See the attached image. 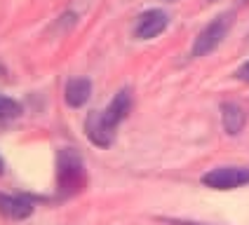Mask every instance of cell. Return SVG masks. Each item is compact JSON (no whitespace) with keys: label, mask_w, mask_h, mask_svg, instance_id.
<instances>
[{"label":"cell","mask_w":249,"mask_h":225,"mask_svg":"<svg viewBox=\"0 0 249 225\" xmlns=\"http://www.w3.org/2000/svg\"><path fill=\"white\" fill-rule=\"evenodd\" d=\"M231 28H233V12H221L219 16H214L207 26L195 35L193 47H191V56L200 59V56L212 54L223 42V38L228 35Z\"/></svg>","instance_id":"cell-2"},{"label":"cell","mask_w":249,"mask_h":225,"mask_svg":"<svg viewBox=\"0 0 249 225\" xmlns=\"http://www.w3.org/2000/svg\"><path fill=\"white\" fill-rule=\"evenodd\" d=\"M221 125H223V131L231 134V136H237L245 129L247 112H245V108L237 101H223L221 103Z\"/></svg>","instance_id":"cell-8"},{"label":"cell","mask_w":249,"mask_h":225,"mask_svg":"<svg viewBox=\"0 0 249 225\" xmlns=\"http://www.w3.org/2000/svg\"><path fill=\"white\" fill-rule=\"evenodd\" d=\"M202 185L212 190H237L249 185V167H216L202 174Z\"/></svg>","instance_id":"cell-3"},{"label":"cell","mask_w":249,"mask_h":225,"mask_svg":"<svg viewBox=\"0 0 249 225\" xmlns=\"http://www.w3.org/2000/svg\"><path fill=\"white\" fill-rule=\"evenodd\" d=\"M235 78L240 80V82H247L249 84V61H245V64L235 70Z\"/></svg>","instance_id":"cell-11"},{"label":"cell","mask_w":249,"mask_h":225,"mask_svg":"<svg viewBox=\"0 0 249 225\" xmlns=\"http://www.w3.org/2000/svg\"><path fill=\"white\" fill-rule=\"evenodd\" d=\"M87 183V171L75 148H61L56 153V190L59 195H78Z\"/></svg>","instance_id":"cell-1"},{"label":"cell","mask_w":249,"mask_h":225,"mask_svg":"<svg viewBox=\"0 0 249 225\" xmlns=\"http://www.w3.org/2000/svg\"><path fill=\"white\" fill-rule=\"evenodd\" d=\"M19 115H21V103L0 94V120H14Z\"/></svg>","instance_id":"cell-10"},{"label":"cell","mask_w":249,"mask_h":225,"mask_svg":"<svg viewBox=\"0 0 249 225\" xmlns=\"http://www.w3.org/2000/svg\"><path fill=\"white\" fill-rule=\"evenodd\" d=\"M237 2H240V5H249V0H237Z\"/></svg>","instance_id":"cell-14"},{"label":"cell","mask_w":249,"mask_h":225,"mask_svg":"<svg viewBox=\"0 0 249 225\" xmlns=\"http://www.w3.org/2000/svg\"><path fill=\"white\" fill-rule=\"evenodd\" d=\"M129 111H132V92H129V89H120V92L111 98V103L101 112H104L106 122H108L113 129H118V125L129 115Z\"/></svg>","instance_id":"cell-7"},{"label":"cell","mask_w":249,"mask_h":225,"mask_svg":"<svg viewBox=\"0 0 249 225\" xmlns=\"http://www.w3.org/2000/svg\"><path fill=\"white\" fill-rule=\"evenodd\" d=\"M2 171H5V162H2V157H0V176H2Z\"/></svg>","instance_id":"cell-13"},{"label":"cell","mask_w":249,"mask_h":225,"mask_svg":"<svg viewBox=\"0 0 249 225\" xmlns=\"http://www.w3.org/2000/svg\"><path fill=\"white\" fill-rule=\"evenodd\" d=\"M209 2H214V0H209Z\"/></svg>","instance_id":"cell-17"},{"label":"cell","mask_w":249,"mask_h":225,"mask_svg":"<svg viewBox=\"0 0 249 225\" xmlns=\"http://www.w3.org/2000/svg\"><path fill=\"white\" fill-rule=\"evenodd\" d=\"M85 134H87V139L92 141L97 148H111L113 141H115V129L106 122V117H104L101 111H92L87 115Z\"/></svg>","instance_id":"cell-5"},{"label":"cell","mask_w":249,"mask_h":225,"mask_svg":"<svg viewBox=\"0 0 249 225\" xmlns=\"http://www.w3.org/2000/svg\"><path fill=\"white\" fill-rule=\"evenodd\" d=\"M167 26H169V14H167L165 10L153 7V10H146V12L139 14L132 33H134L137 40H153V38H158L160 33H165Z\"/></svg>","instance_id":"cell-4"},{"label":"cell","mask_w":249,"mask_h":225,"mask_svg":"<svg viewBox=\"0 0 249 225\" xmlns=\"http://www.w3.org/2000/svg\"><path fill=\"white\" fill-rule=\"evenodd\" d=\"M36 211L33 199H28L24 195H7L0 193V216L7 221H24Z\"/></svg>","instance_id":"cell-6"},{"label":"cell","mask_w":249,"mask_h":225,"mask_svg":"<svg viewBox=\"0 0 249 225\" xmlns=\"http://www.w3.org/2000/svg\"><path fill=\"white\" fill-rule=\"evenodd\" d=\"M2 73H5V70H2V66H0V75H2Z\"/></svg>","instance_id":"cell-15"},{"label":"cell","mask_w":249,"mask_h":225,"mask_svg":"<svg viewBox=\"0 0 249 225\" xmlns=\"http://www.w3.org/2000/svg\"><path fill=\"white\" fill-rule=\"evenodd\" d=\"M172 225H200V223H186V221H169Z\"/></svg>","instance_id":"cell-12"},{"label":"cell","mask_w":249,"mask_h":225,"mask_svg":"<svg viewBox=\"0 0 249 225\" xmlns=\"http://www.w3.org/2000/svg\"><path fill=\"white\" fill-rule=\"evenodd\" d=\"M167 2H174V0H167Z\"/></svg>","instance_id":"cell-16"},{"label":"cell","mask_w":249,"mask_h":225,"mask_svg":"<svg viewBox=\"0 0 249 225\" xmlns=\"http://www.w3.org/2000/svg\"><path fill=\"white\" fill-rule=\"evenodd\" d=\"M92 96V82L87 78H71L64 87V98L71 108H83Z\"/></svg>","instance_id":"cell-9"}]
</instances>
